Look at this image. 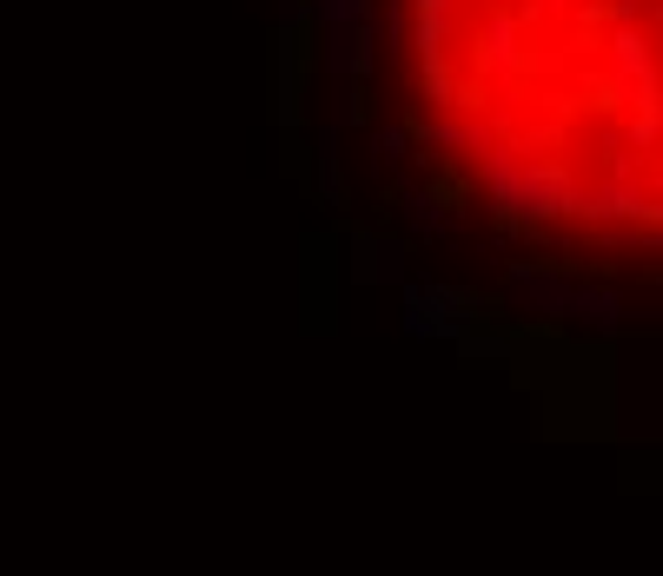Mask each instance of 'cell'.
I'll list each match as a JSON object with an SVG mask.
<instances>
[{
    "mask_svg": "<svg viewBox=\"0 0 663 576\" xmlns=\"http://www.w3.org/2000/svg\"><path fill=\"white\" fill-rule=\"evenodd\" d=\"M398 53L498 212L663 245V0H398Z\"/></svg>",
    "mask_w": 663,
    "mask_h": 576,
    "instance_id": "cell-1",
    "label": "cell"
}]
</instances>
